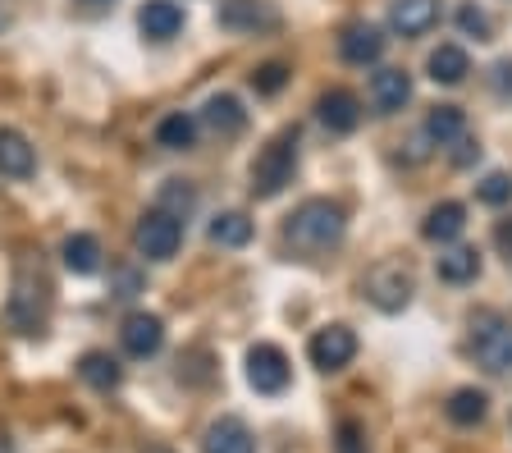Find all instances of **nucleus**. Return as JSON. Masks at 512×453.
<instances>
[{
    "instance_id": "c85d7f7f",
    "label": "nucleus",
    "mask_w": 512,
    "mask_h": 453,
    "mask_svg": "<svg viewBox=\"0 0 512 453\" xmlns=\"http://www.w3.org/2000/svg\"><path fill=\"white\" fill-rule=\"evenodd\" d=\"M458 28L467 37H476V42H490V14L476 10V5H462L458 10Z\"/></svg>"
},
{
    "instance_id": "6ab92c4d",
    "label": "nucleus",
    "mask_w": 512,
    "mask_h": 453,
    "mask_svg": "<svg viewBox=\"0 0 512 453\" xmlns=\"http://www.w3.org/2000/svg\"><path fill=\"white\" fill-rule=\"evenodd\" d=\"M202 119L211 124L215 133H243V124H247V110L238 106V97H229V92H220V97H211L206 101V110H202Z\"/></svg>"
},
{
    "instance_id": "473e14b6",
    "label": "nucleus",
    "mask_w": 512,
    "mask_h": 453,
    "mask_svg": "<svg viewBox=\"0 0 512 453\" xmlns=\"http://www.w3.org/2000/svg\"><path fill=\"white\" fill-rule=\"evenodd\" d=\"M142 453H174V449H165V444H151V449H142Z\"/></svg>"
},
{
    "instance_id": "9d476101",
    "label": "nucleus",
    "mask_w": 512,
    "mask_h": 453,
    "mask_svg": "<svg viewBox=\"0 0 512 453\" xmlns=\"http://www.w3.org/2000/svg\"><path fill=\"white\" fill-rule=\"evenodd\" d=\"M339 55L348 65H375L384 55V33L375 23H348L339 37Z\"/></svg>"
},
{
    "instance_id": "c756f323",
    "label": "nucleus",
    "mask_w": 512,
    "mask_h": 453,
    "mask_svg": "<svg viewBox=\"0 0 512 453\" xmlns=\"http://www.w3.org/2000/svg\"><path fill=\"white\" fill-rule=\"evenodd\" d=\"M339 453H362V435H357V426H352V421H343V431H339Z\"/></svg>"
},
{
    "instance_id": "ddd939ff",
    "label": "nucleus",
    "mask_w": 512,
    "mask_h": 453,
    "mask_svg": "<svg viewBox=\"0 0 512 453\" xmlns=\"http://www.w3.org/2000/svg\"><path fill=\"white\" fill-rule=\"evenodd\" d=\"M206 453H256V440L238 417H220L206 426V440H202Z\"/></svg>"
},
{
    "instance_id": "7ed1b4c3",
    "label": "nucleus",
    "mask_w": 512,
    "mask_h": 453,
    "mask_svg": "<svg viewBox=\"0 0 512 453\" xmlns=\"http://www.w3.org/2000/svg\"><path fill=\"white\" fill-rule=\"evenodd\" d=\"M471 353L485 371L503 376L512 371V321L499 312H476L471 316Z\"/></svg>"
},
{
    "instance_id": "5701e85b",
    "label": "nucleus",
    "mask_w": 512,
    "mask_h": 453,
    "mask_svg": "<svg viewBox=\"0 0 512 453\" xmlns=\"http://www.w3.org/2000/svg\"><path fill=\"white\" fill-rule=\"evenodd\" d=\"M480 275V252L476 248H453L439 257V280L444 284H467Z\"/></svg>"
},
{
    "instance_id": "2eb2a0df",
    "label": "nucleus",
    "mask_w": 512,
    "mask_h": 453,
    "mask_svg": "<svg viewBox=\"0 0 512 453\" xmlns=\"http://www.w3.org/2000/svg\"><path fill=\"white\" fill-rule=\"evenodd\" d=\"M142 23V37H151V42H170L174 33L183 28V10L174 5V0H147L138 14Z\"/></svg>"
},
{
    "instance_id": "f3484780",
    "label": "nucleus",
    "mask_w": 512,
    "mask_h": 453,
    "mask_svg": "<svg viewBox=\"0 0 512 453\" xmlns=\"http://www.w3.org/2000/svg\"><path fill=\"white\" fill-rule=\"evenodd\" d=\"M462 229H467V206L462 202H439V206H430L421 234H426L430 243H453Z\"/></svg>"
},
{
    "instance_id": "b1692460",
    "label": "nucleus",
    "mask_w": 512,
    "mask_h": 453,
    "mask_svg": "<svg viewBox=\"0 0 512 453\" xmlns=\"http://www.w3.org/2000/svg\"><path fill=\"white\" fill-rule=\"evenodd\" d=\"M64 266L74 270V275H92L101 266V243L92 234H74L64 238Z\"/></svg>"
},
{
    "instance_id": "aec40b11",
    "label": "nucleus",
    "mask_w": 512,
    "mask_h": 453,
    "mask_svg": "<svg viewBox=\"0 0 512 453\" xmlns=\"http://www.w3.org/2000/svg\"><path fill=\"white\" fill-rule=\"evenodd\" d=\"M156 142L170 151H188L192 142H197V119L183 115V110H174V115H165L156 124Z\"/></svg>"
},
{
    "instance_id": "f8f14e48",
    "label": "nucleus",
    "mask_w": 512,
    "mask_h": 453,
    "mask_svg": "<svg viewBox=\"0 0 512 453\" xmlns=\"http://www.w3.org/2000/svg\"><path fill=\"white\" fill-rule=\"evenodd\" d=\"M320 124L330 133H352L357 124H362V101L352 97L348 87H330L325 97H320Z\"/></svg>"
},
{
    "instance_id": "393cba45",
    "label": "nucleus",
    "mask_w": 512,
    "mask_h": 453,
    "mask_svg": "<svg viewBox=\"0 0 512 453\" xmlns=\"http://www.w3.org/2000/svg\"><path fill=\"white\" fill-rule=\"evenodd\" d=\"M490 412V399L480 394V389H458L453 399H448V421H458V426H480Z\"/></svg>"
},
{
    "instance_id": "cd10ccee",
    "label": "nucleus",
    "mask_w": 512,
    "mask_h": 453,
    "mask_svg": "<svg viewBox=\"0 0 512 453\" xmlns=\"http://www.w3.org/2000/svg\"><path fill=\"white\" fill-rule=\"evenodd\" d=\"M284 83H288V65H279V60H270V65H261L252 74V87L261 92V97H275Z\"/></svg>"
},
{
    "instance_id": "423d86ee",
    "label": "nucleus",
    "mask_w": 512,
    "mask_h": 453,
    "mask_svg": "<svg viewBox=\"0 0 512 453\" xmlns=\"http://www.w3.org/2000/svg\"><path fill=\"white\" fill-rule=\"evenodd\" d=\"M307 357L316 371H343L352 357H357V335H352L348 325H325V330L311 335Z\"/></svg>"
},
{
    "instance_id": "f257e3e1",
    "label": "nucleus",
    "mask_w": 512,
    "mask_h": 453,
    "mask_svg": "<svg viewBox=\"0 0 512 453\" xmlns=\"http://www.w3.org/2000/svg\"><path fill=\"white\" fill-rule=\"evenodd\" d=\"M343 229H348V216H343L339 202H330V197H307V202L288 216L284 238L298 252H330L343 243Z\"/></svg>"
},
{
    "instance_id": "4be33fe9",
    "label": "nucleus",
    "mask_w": 512,
    "mask_h": 453,
    "mask_svg": "<svg viewBox=\"0 0 512 453\" xmlns=\"http://www.w3.org/2000/svg\"><path fill=\"white\" fill-rule=\"evenodd\" d=\"M462 133H467V115H462L458 106H435L426 115V138H435L439 147H444V142H458Z\"/></svg>"
},
{
    "instance_id": "f03ea898",
    "label": "nucleus",
    "mask_w": 512,
    "mask_h": 453,
    "mask_svg": "<svg viewBox=\"0 0 512 453\" xmlns=\"http://www.w3.org/2000/svg\"><path fill=\"white\" fill-rule=\"evenodd\" d=\"M298 170V133H279L252 161V197H279Z\"/></svg>"
},
{
    "instance_id": "39448f33",
    "label": "nucleus",
    "mask_w": 512,
    "mask_h": 453,
    "mask_svg": "<svg viewBox=\"0 0 512 453\" xmlns=\"http://www.w3.org/2000/svg\"><path fill=\"white\" fill-rule=\"evenodd\" d=\"M366 298L380 307V312H403L412 302V275H407L398 261H380V266L366 270Z\"/></svg>"
},
{
    "instance_id": "2f4dec72",
    "label": "nucleus",
    "mask_w": 512,
    "mask_h": 453,
    "mask_svg": "<svg viewBox=\"0 0 512 453\" xmlns=\"http://www.w3.org/2000/svg\"><path fill=\"white\" fill-rule=\"evenodd\" d=\"M160 197H165V202H174V206H183V211L192 206V193H188V188H165Z\"/></svg>"
},
{
    "instance_id": "dca6fc26",
    "label": "nucleus",
    "mask_w": 512,
    "mask_h": 453,
    "mask_svg": "<svg viewBox=\"0 0 512 453\" xmlns=\"http://www.w3.org/2000/svg\"><path fill=\"white\" fill-rule=\"evenodd\" d=\"M371 97H375V106H380L384 115H394V110H403L407 97H412V78H407L403 69H375Z\"/></svg>"
},
{
    "instance_id": "bb28decb",
    "label": "nucleus",
    "mask_w": 512,
    "mask_h": 453,
    "mask_svg": "<svg viewBox=\"0 0 512 453\" xmlns=\"http://www.w3.org/2000/svg\"><path fill=\"white\" fill-rule=\"evenodd\" d=\"M476 197L485 206H503V202H512V174H503V170H494V174H485L476 184Z\"/></svg>"
},
{
    "instance_id": "0eeeda50",
    "label": "nucleus",
    "mask_w": 512,
    "mask_h": 453,
    "mask_svg": "<svg viewBox=\"0 0 512 453\" xmlns=\"http://www.w3.org/2000/svg\"><path fill=\"white\" fill-rule=\"evenodd\" d=\"M215 19L229 33H270V28H279V10L270 0H220Z\"/></svg>"
},
{
    "instance_id": "20e7f679",
    "label": "nucleus",
    "mask_w": 512,
    "mask_h": 453,
    "mask_svg": "<svg viewBox=\"0 0 512 453\" xmlns=\"http://www.w3.org/2000/svg\"><path fill=\"white\" fill-rule=\"evenodd\" d=\"M133 243H138V252L147 261H170L174 252H179V243H183V225L165 211V206H156V211H147V216L138 220Z\"/></svg>"
},
{
    "instance_id": "a878e982",
    "label": "nucleus",
    "mask_w": 512,
    "mask_h": 453,
    "mask_svg": "<svg viewBox=\"0 0 512 453\" xmlns=\"http://www.w3.org/2000/svg\"><path fill=\"white\" fill-rule=\"evenodd\" d=\"M78 376H83L92 389H115L119 385V362L110 353H83Z\"/></svg>"
},
{
    "instance_id": "1a4fd4ad",
    "label": "nucleus",
    "mask_w": 512,
    "mask_h": 453,
    "mask_svg": "<svg viewBox=\"0 0 512 453\" xmlns=\"http://www.w3.org/2000/svg\"><path fill=\"white\" fill-rule=\"evenodd\" d=\"M119 339H124L128 357H151V353H160V344H165V325H160V316H151V312H133V316H124Z\"/></svg>"
},
{
    "instance_id": "6e6552de",
    "label": "nucleus",
    "mask_w": 512,
    "mask_h": 453,
    "mask_svg": "<svg viewBox=\"0 0 512 453\" xmlns=\"http://www.w3.org/2000/svg\"><path fill=\"white\" fill-rule=\"evenodd\" d=\"M247 385L256 394H284L288 389V357L275 344H256L247 353Z\"/></svg>"
},
{
    "instance_id": "412c9836",
    "label": "nucleus",
    "mask_w": 512,
    "mask_h": 453,
    "mask_svg": "<svg viewBox=\"0 0 512 453\" xmlns=\"http://www.w3.org/2000/svg\"><path fill=\"white\" fill-rule=\"evenodd\" d=\"M211 243H220V248H243V243H252V220H247L243 211H220V216L211 220Z\"/></svg>"
},
{
    "instance_id": "4468645a",
    "label": "nucleus",
    "mask_w": 512,
    "mask_h": 453,
    "mask_svg": "<svg viewBox=\"0 0 512 453\" xmlns=\"http://www.w3.org/2000/svg\"><path fill=\"white\" fill-rule=\"evenodd\" d=\"M37 170V156H32V142L19 129H0V174L5 179H28Z\"/></svg>"
},
{
    "instance_id": "7c9ffc66",
    "label": "nucleus",
    "mask_w": 512,
    "mask_h": 453,
    "mask_svg": "<svg viewBox=\"0 0 512 453\" xmlns=\"http://www.w3.org/2000/svg\"><path fill=\"white\" fill-rule=\"evenodd\" d=\"M494 243H499L503 257L512 261V216H508V220H499V229H494Z\"/></svg>"
},
{
    "instance_id": "a211bd4d",
    "label": "nucleus",
    "mask_w": 512,
    "mask_h": 453,
    "mask_svg": "<svg viewBox=\"0 0 512 453\" xmlns=\"http://www.w3.org/2000/svg\"><path fill=\"white\" fill-rule=\"evenodd\" d=\"M426 69H430V78H435V83H444V87H458L462 78L471 74V60H467V51H462V46L444 42V46H439V51H430Z\"/></svg>"
},
{
    "instance_id": "72a5a7b5",
    "label": "nucleus",
    "mask_w": 512,
    "mask_h": 453,
    "mask_svg": "<svg viewBox=\"0 0 512 453\" xmlns=\"http://www.w3.org/2000/svg\"><path fill=\"white\" fill-rule=\"evenodd\" d=\"M87 5H110V0H87Z\"/></svg>"
},
{
    "instance_id": "9b49d317",
    "label": "nucleus",
    "mask_w": 512,
    "mask_h": 453,
    "mask_svg": "<svg viewBox=\"0 0 512 453\" xmlns=\"http://www.w3.org/2000/svg\"><path fill=\"white\" fill-rule=\"evenodd\" d=\"M439 23V0H394L389 5V28L403 37H421Z\"/></svg>"
}]
</instances>
